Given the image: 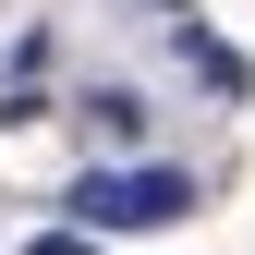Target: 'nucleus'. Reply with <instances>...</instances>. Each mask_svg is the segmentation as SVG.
I'll return each instance as SVG.
<instances>
[{"mask_svg": "<svg viewBox=\"0 0 255 255\" xmlns=\"http://www.w3.org/2000/svg\"><path fill=\"white\" fill-rule=\"evenodd\" d=\"M98 134H110V146H134V134H146V98H122V85H110V98H98Z\"/></svg>", "mask_w": 255, "mask_h": 255, "instance_id": "obj_2", "label": "nucleus"}, {"mask_svg": "<svg viewBox=\"0 0 255 255\" xmlns=\"http://www.w3.org/2000/svg\"><path fill=\"white\" fill-rule=\"evenodd\" d=\"M182 207H195L182 170H85L73 182V219H85V231H158V219H182Z\"/></svg>", "mask_w": 255, "mask_h": 255, "instance_id": "obj_1", "label": "nucleus"}]
</instances>
